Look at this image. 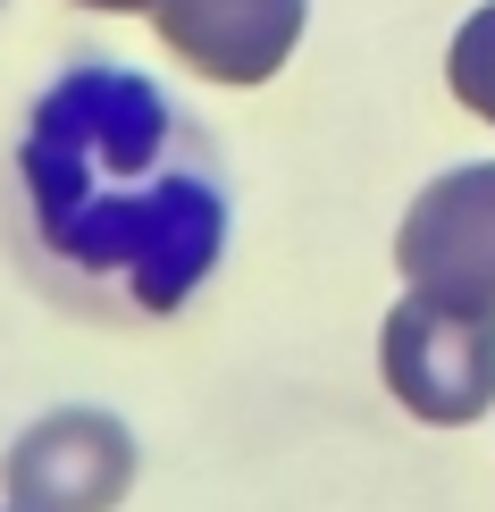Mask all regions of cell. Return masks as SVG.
<instances>
[{"instance_id":"1","label":"cell","mask_w":495,"mask_h":512,"mask_svg":"<svg viewBox=\"0 0 495 512\" xmlns=\"http://www.w3.org/2000/svg\"><path fill=\"white\" fill-rule=\"evenodd\" d=\"M9 210L34 277L93 319H168L227 252L210 135L135 68H68L34 101Z\"/></svg>"},{"instance_id":"2","label":"cell","mask_w":495,"mask_h":512,"mask_svg":"<svg viewBox=\"0 0 495 512\" xmlns=\"http://www.w3.org/2000/svg\"><path fill=\"white\" fill-rule=\"evenodd\" d=\"M378 370L403 395V412L437 420V429H462V420H479L495 403V319L428 303V294H403L386 311Z\"/></svg>"},{"instance_id":"3","label":"cell","mask_w":495,"mask_h":512,"mask_svg":"<svg viewBox=\"0 0 495 512\" xmlns=\"http://www.w3.org/2000/svg\"><path fill=\"white\" fill-rule=\"evenodd\" d=\"M395 261L412 277V294L495 319V160L437 177L412 210H403Z\"/></svg>"},{"instance_id":"4","label":"cell","mask_w":495,"mask_h":512,"mask_svg":"<svg viewBox=\"0 0 495 512\" xmlns=\"http://www.w3.org/2000/svg\"><path fill=\"white\" fill-rule=\"evenodd\" d=\"M9 512H110L135 487V437L110 412H51L0 462Z\"/></svg>"},{"instance_id":"5","label":"cell","mask_w":495,"mask_h":512,"mask_svg":"<svg viewBox=\"0 0 495 512\" xmlns=\"http://www.w3.org/2000/svg\"><path fill=\"white\" fill-rule=\"evenodd\" d=\"M160 42L219 84H261L303 42V0H152Z\"/></svg>"},{"instance_id":"6","label":"cell","mask_w":495,"mask_h":512,"mask_svg":"<svg viewBox=\"0 0 495 512\" xmlns=\"http://www.w3.org/2000/svg\"><path fill=\"white\" fill-rule=\"evenodd\" d=\"M445 84L462 93V110H470V118H487V126H495V0L454 34V51H445Z\"/></svg>"},{"instance_id":"7","label":"cell","mask_w":495,"mask_h":512,"mask_svg":"<svg viewBox=\"0 0 495 512\" xmlns=\"http://www.w3.org/2000/svg\"><path fill=\"white\" fill-rule=\"evenodd\" d=\"M84 9H152V0H84Z\"/></svg>"}]
</instances>
